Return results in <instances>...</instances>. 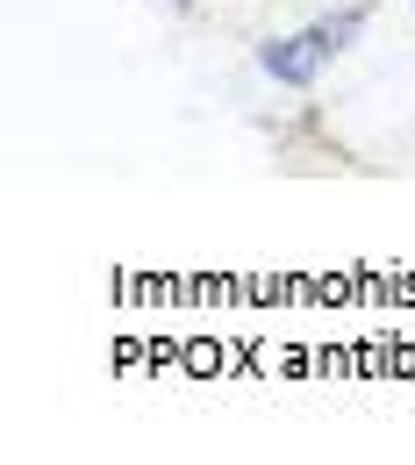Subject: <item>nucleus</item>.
I'll return each instance as SVG.
<instances>
[{
    "label": "nucleus",
    "instance_id": "nucleus-1",
    "mask_svg": "<svg viewBox=\"0 0 415 465\" xmlns=\"http://www.w3.org/2000/svg\"><path fill=\"white\" fill-rule=\"evenodd\" d=\"M358 22H365V15H337V22H315V29H301L287 44H265V72L287 79V86H308L322 64L344 51V36H358Z\"/></svg>",
    "mask_w": 415,
    "mask_h": 465
}]
</instances>
